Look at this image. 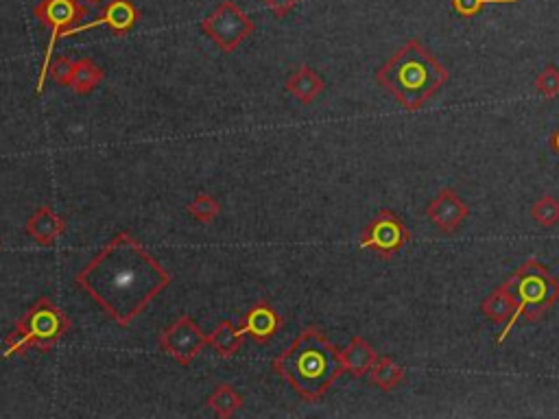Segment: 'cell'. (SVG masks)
I'll list each match as a JSON object with an SVG mask.
<instances>
[{
	"instance_id": "obj_1",
	"label": "cell",
	"mask_w": 559,
	"mask_h": 419,
	"mask_svg": "<svg viewBox=\"0 0 559 419\" xmlns=\"http://www.w3.org/2000/svg\"><path fill=\"white\" fill-rule=\"evenodd\" d=\"M114 324L127 328L171 284V274L129 232H121L75 277Z\"/></svg>"
},
{
	"instance_id": "obj_2",
	"label": "cell",
	"mask_w": 559,
	"mask_h": 419,
	"mask_svg": "<svg viewBox=\"0 0 559 419\" xmlns=\"http://www.w3.org/2000/svg\"><path fill=\"white\" fill-rule=\"evenodd\" d=\"M274 369L302 400L313 404L322 402L330 386L345 372L341 350L314 325H308L295 336V341L275 358Z\"/></svg>"
},
{
	"instance_id": "obj_3",
	"label": "cell",
	"mask_w": 559,
	"mask_h": 419,
	"mask_svg": "<svg viewBox=\"0 0 559 419\" xmlns=\"http://www.w3.org/2000/svg\"><path fill=\"white\" fill-rule=\"evenodd\" d=\"M448 79L446 66H442L420 40L406 42L376 73L378 85L387 90L406 112L424 107L448 84Z\"/></svg>"
},
{
	"instance_id": "obj_4",
	"label": "cell",
	"mask_w": 559,
	"mask_h": 419,
	"mask_svg": "<svg viewBox=\"0 0 559 419\" xmlns=\"http://www.w3.org/2000/svg\"><path fill=\"white\" fill-rule=\"evenodd\" d=\"M70 330V319L51 297L35 299V304L15 321L14 330L5 336L3 356H23L29 350L48 352Z\"/></svg>"
},
{
	"instance_id": "obj_5",
	"label": "cell",
	"mask_w": 559,
	"mask_h": 419,
	"mask_svg": "<svg viewBox=\"0 0 559 419\" xmlns=\"http://www.w3.org/2000/svg\"><path fill=\"white\" fill-rule=\"evenodd\" d=\"M503 286L512 293L518 313L515 321H540L548 313V308L559 302V282L540 260L529 258L515 269Z\"/></svg>"
},
{
	"instance_id": "obj_6",
	"label": "cell",
	"mask_w": 559,
	"mask_h": 419,
	"mask_svg": "<svg viewBox=\"0 0 559 419\" xmlns=\"http://www.w3.org/2000/svg\"><path fill=\"white\" fill-rule=\"evenodd\" d=\"M35 18L40 20L42 26L51 31V40H48L45 51V62L40 68V79H37L35 95L40 96L45 92V81L48 77V68H51L53 53L59 37L66 35V31L75 29L81 25V20L88 18V7L81 0H40L35 7Z\"/></svg>"
},
{
	"instance_id": "obj_7",
	"label": "cell",
	"mask_w": 559,
	"mask_h": 419,
	"mask_svg": "<svg viewBox=\"0 0 559 419\" xmlns=\"http://www.w3.org/2000/svg\"><path fill=\"white\" fill-rule=\"evenodd\" d=\"M202 31L224 53H235L256 31L254 20L232 0H224L208 18L202 20Z\"/></svg>"
},
{
	"instance_id": "obj_8",
	"label": "cell",
	"mask_w": 559,
	"mask_h": 419,
	"mask_svg": "<svg viewBox=\"0 0 559 419\" xmlns=\"http://www.w3.org/2000/svg\"><path fill=\"white\" fill-rule=\"evenodd\" d=\"M411 241L409 227L392 210H381L361 234V249L378 254L384 260H392Z\"/></svg>"
},
{
	"instance_id": "obj_9",
	"label": "cell",
	"mask_w": 559,
	"mask_h": 419,
	"mask_svg": "<svg viewBox=\"0 0 559 419\" xmlns=\"http://www.w3.org/2000/svg\"><path fill=\"white\" fill-rule=\"evenodd\" d=\"M157 345L177 364L188 367L204 352V347L208 345V334H204V330L199 328L197 321L191 314H182V317H177V321H173L162 332Z\"/></svg>"
},
{
	"instance_id": "obj_10",
	"label": "cell",
	"mask_w": 559,
	"mask_h": 419,
	"mask_svg": "<svg viewBox=\"0 0 559 419\" xmlns=\"http://www.w3.org/2000/svg\"><path fill=\"white\" fill-rule=\"evenodd\" d=\"M138 20H140V14L132 0H112V3H107V7L103 9L99 18L92 20V23L75 26V29L66 31V35L64 37L85 34V31L96 29V26H105V29H110L114 35H127Z\"/></svg>"
},
{
	"instance_id": "obj_11",
	"label": "cell",
	"mask_w": 559,
	"mask_h": 419,
	"mask_svg": "<svg viewBox=\"0 0 559 419\" xmlns=\"http://www.w3.org/2000/svg\"><path fill=\"white\" fill-rule=\"evenodd\" d=\"M468 212L470 210L468 205H465V201L461 199L453 188H444L439 190L437 197L433 199L431 205L426 208V216L437 230L450 234L459 230V225L465 221Z\"/></svg>"
},
{
	"instance_id": "obj_12",
	"label": "cell",
	"mask_w": 559,
	"mask_h": 419,
	"mask_svg": "<svg viewBox=\"0 0 559 419\" xmlns=\"http://www.w3.org/2000/svg\"><path fill=\"white\" fill-rule=\"evenodd\" d=\"M241 328L245 332V336H249L252 341L269 343L280 332L282 317L271 304L260 299V302H256L247 310V314L243 317Z\"/></svg>"
},
{
	"instance_id": "obj_13",
	"label": "cell",
	"mask_w": 559,
	"mask_h": 419,
	"mask_svg": "<svg viewBox=\"0 0 559 419\" xmlns=\"http://www.w3.org/2000/svg\"><path fill=\"white\" fill-rule=\"evenodd\" d=\"M25 232L42 247H53L66 232V223L51 205H40L34 214L26 219Z\"/></svg>"
},
{
	"instance_id": "obj_14",
	"label": "cell",
	"mask_w": 559,
	"mask_h": 419,
	"mask_svg": "<svg viewBox=\"0 0 559 419\" xmlns=\"http://www.w3.org/2000/svg\"><path fill=\"white\" fill-rule=\"evenodd\" d=\"M481 313L485 314L492 324H504L503 334L498 336V343H504V339H507V334L512 332L514 324H515V313H518V306H515L512 293L501 284L496 291L490 293V295L483 299Z\"/></svg>"
},
{
	"instance_id": "obj_15",
	"label": "cell",
	"mask_w": 559,
	"mask_h": 419,
	"mask_svg": "<svg viewBox=\"0 0 559 419\" xmlns=\"http://www.w3.org/2000/svg\"><path fill=\"white\" fill-rule=\"evenodd\" d=\"M341 361H344L347 374L361 378V375L369 374V369L378 361V352L363 336H352L350 343L341 350Z\"/></svg>"
},
{
	"instance_id": "obj_16",
	"label": "cell",
	"mask_w": 559,
	"mask_h": 419,
	"mask_svg": "<svg viewBox=\"0 0 559 419\" xmlns=\"http://www.w3.org/2000/svg\"><path fill=\"white\" fill-rule=\"evenodd\" d=\"M286 90H289L297 101L304 103V105H311L325 90V81L322 79V75L314 73L313 68L300 66L297 70H293L289 79H286Z\"/></svg>"
},
{
	"instance_id": "obj_17",
	"label": "cell",
	"mask_w": 559,
	"mask_h": 419,
	"mask_svg": "<svg viewBox=\"0 0 559 419\" xmlns=\"http://www.w3.org/2000/svg\"><path fill=\"white\" fill-rule=\"evenodd\" d=\"M243 339H245L243 328H236L230 319H224L208 334V345L213 347L219 358H232L236 356L238 350H241Z\"/></svg>"
},
{
	"instance_id": "obj_18",
	"label": "cell",
	"mask_w": 559,
	"mask_h": 419,
	"mask_svg": "<svg viewBox=\"0 0 559 419\" xmlns=\"http://www.w3.org/2000/svg\"><path fill=\"white\" fill-rule=\"evenodd\" d=\"M369 378L372 383L378 386L381 391H394L395 386L404 380V369L403 364H398L394 358L389 356H378V361L374 363V367L369 369Z\"/></svg>"
},
{
	"instance_id": "obj_19",
	"label": "cell",
	"mask_w": 559,
	"mask_h": 419,
	"mask_svg": "<svg viewBox=\"0 0 559 419\" xmlns=\"http://www.w3.org/2000/svg\"><path fill=\"white\" fill-rule=\"evenodd\" d=\"M103 77H105L103 68L96 66L90 57H84L75 64V77H73V84H70V90L81 96L90 95V92L101 84Z\"/></svg>"
},
{
	"instance_id": "obj_20",
	"label": "cell",
	"mask_w": 559,
	"mask_h": 419,
	"mask_svg": "<svg viewBox=\"0 0 559 419\" xmlns=\"http://www.w3.org/2000/svg\"><path fill=\"white\" fill-rule=\"evenodd\" d=\"M208 406L221 419H230L243 406V395L232 384H219L208 397Z\"/></svg>"
},
{
	"instance_id": "obj_21",
	"label": "cell",
	"mask_w": 559,
	"mask_h": 419,
	"mask_svg": "<svg viewBox=\"0 0 559 419\" xmlns=\"http://www.w3.org/2000/svg\"><path fill=\"white\" fill-rule=\"evenodd\" d=\"M186 212L197 223H213L221 214V204L210 195L199 193L191 204L186 205Z\"/></svg>"
},
{
	"instance_id": "obj_22",
	"label": "cell",
	"mask_w": 559,
	"mask_h": 419,
	"mask_svg": "<svg viewBox=\"0 0 559 419\" xmlns=\"http://www.w3.org/2000/svg\"><path fill=\"white\" fill-rule=\"evenodd\" d=\"M531 216L537 225L542 227H555L559 223V201L551 195H544L531 205Z\"/></svg>"
},
{
	"instance_id": "obj_23",
	"label": "cell",
	"mask_w": 559,
	"mask_h": 419,
	"mask_svg": "<svg viewBox=\"0 0 559 419\" xmlns=\"http://www.w3.org/2000/svg\"><path fill=\"white\" fill-rule=\"evenodd\" d=\"M535 90L542 99H555V96H559V68L548 64L535 77Z\"/></svg>"
},
{
	"instance_id": "obj_24",
	"label": "cell",
	"mask_w": 559,
	"mask_h": 419,
	"mask_svg": "<svg viewBox=\"0 0 559 419\" xmlns=\"http://www.w3.org/2000/svg\"><path fill=\"white\" fill-rule=\"evenodd\" d=\"M75 64L77 62H73L70 57L53 59L51 68H48V75H51L55 84L70 88V84H73V77H75Z\"/></svg>"
},
{
	"instance_id": "obj_25",
	"label": "cell",
	"mask_w": 559,
	"mask_h": 419,
	"mask_svg": "<svg viewBox=\"0 0 559 419\" xmlns=\"http://www.w3.org/2000/svg\"><path fill=\"white\" fill-rule=\"evenodd\" d=\"M503 5V3H520V0H453V9L464 18H472V15H479L487 5Z\"/></svg>"
},
{
	"instance_id": "obj_26",
	"label": "cell",
	"mask_w": 559,
	"mask_h": 419,
	"mask_svg": "<svg viewBox=\"0 0 559 419\" xmlns=\"http://www.w3.org/2000/svg\"><path fill=\"white\" fill-rule=\"evenodd\" d=\"M260 3H263V7L269 9L275 18H284V15H289L302 0H260Z\"/></svg>"
},
{
	"instance_id": "obj_27",
	"label": "cell",
	"mask_w": 559,
	"mask_h": 419,
	"mask_svg": "<svg viewBox=\"0 0 559 419\" xmlns=\"http://www.w3.org/2000/svg\"><path fill=\"white\" fill-rule=\"evenodd\" d=\"M553 149H555V154H559V129L555 132V135H553Z\"/></svg>"
},
{
	"instance_id": "obj_28",
	"label": "cell",
	"mask_w": 559,
	"mask_h": 419,
	"mask_svg": "<svg viewBox=\"0 0 559 419\" xmlns=\"http://www.w3.org/2000/svg\"><path fill=\"white\" fill-rule=\"evenodd\" d=\"M85 3H101V0H85Z\"/></svg>"
}]
</instances>
